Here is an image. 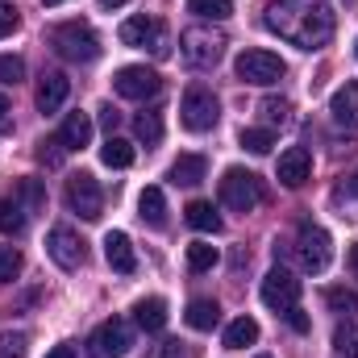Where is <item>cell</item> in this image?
<instances>
[{
  "label": "cell",
  "instance_id": "cell-24",
  "mask_svg": "<svg viewBox=\"0 0 358 358\" xmlns=\"http://www.w3.org/2000/svg\"><path fill=\"white\" fill-rule=\"evenodd\" d=\"M183 213H187V225H192V229H200V234H221V213H217L208 200H192Z\"/></svg>",
  "mask_w": 358,
  "mask_h": 358
},
{
  "label": "cell",
  "instance_id": "cell-19",
  "mask_svg": "<svg viewBox=\"0 0 358 358\" xmlns=\"http://www.w3.org/2000/svg\"><path fill=\"white\" fill-rule=\"evenodd\" d=\"M134 321H138L146 334H159V329L167 325V300H159V296L138 300V304H134Z\"/></svg>",
  "mask_w": 358,
  "mask_h": 358
},
{
  "label": "cell",
  "instance_id": "cell-31",
  "mask_svg": "<svg viewBox=\"0 0 358 358\" xmlns=\"http://www.w3.org/2000/svg\"><path fill=\"white\" fill-rule=\"evenodd\" d=\"M325 304L334 313H358V292L355 287H325Z\"/></svg>",
  "mask_w": 358,
  "mask_h": 358
},
{
  "label": "cell",
  "instance_id": "cell-25",
  "mask_svg": "<svg viewBox=\"0 0 358 358\" xmlns=\"http://www.w3.org/2000/svg\"><path fill=\"white\" fill-rule=\"evenodd\" d=\"M255 342H259V321H255V317L229 321V329H225V346H229V350H246V346H255Z\"/></svg>",
  "mask_w": 358,
  "mask_h": 358
},
{
  "label": "cell",
  "instance_id": "cell-43",
  "mask_svg": "<svg viewBox=\"0 0 358 358\" xmlns=\"http://www.w3.org/2000/svg\"><path fill=\"white\" fill-rule=\"evenodd\" d=\"M46 358H76V350H71V346H55Z\"/></svg>",
  "mask_w": 358,
  "mask_h": 358
},
{
  "label": "cell",
  "instance_id": "cell-49",
  "mask_svg": "<svg viewBox=\"0 0 358 358\" xmlns=\"http://www.w3.org/2000/svg\"><path fill=\"white\" fill-rule=\"evenodd\" d=\"M259 358H267V355H259Z\"/></svg>",
  "mask_w": 358,
  "mask_h": 358
},
{
  "label": "cell",
  "instance_id": "cell-1",
  "mask_svg": "<svg viewBox=\"0 0 358 358\" xmlns=\"http://www.w3.org/2000/svg\"><path fill=\"white\" fill-rule=\"evenodd\" d=\"M263 21H267L271 34L287 38L300 50H321L338 29L329 0H271Z\"/></svg>",
  "mask_w": 358,
  "mask_h": 358
},
{
  "label": "cell",
  "instance_id": "cell-46",
  "mask_svg": "<svg viewBox=\"0 0 358 358\" xmlns=\"http://www.w3.org/2000/svg\"><path fill=\"white\" fill-rule=\"evenodd\" d=\"M350 192H355V196H358V171H355V179H350Z\"/></svg>",
  "mask_w": 358,
  "mask_h": 358
},
{
  "label": "cell",
  "instance_id": "cell-14",
  "mask_svg": "<svg viewBox=\"0 0 358 358\" xmlns=\"http://www.w3.org/2000/svg\"><path fill=\"white\" fill-rule=\"evenodd\" d=\"M275 176H279V183H283V187H304V183H308V176H313V155H308L304 146L283 150V155H279Z\"/></svg>",
  "mask_w": 358,
  "mask_h": 358
},
{
  "label": "cell",
  "instance_id": "cell-35",
  "mask_svg": "<svg viewBox=\"0 0 358 358\" xmlns=\"http://www.w3.org/2000/svg\"><path fill=\"white\" fill-rule=\"evenodd\" d=\"M21 80H25V63L17 55H0V84L4 88H17Z\"/></svg>",
  "mask_w": 358,
  "mask_h": 358
},
{
  "label": "cell",
  "instance_id": "cell-15",
  "mask_svg": "<svg viewBox=\"0 0 358 358\" xmlns=\"http://www.w3.org/2000/svg\"><path fill=\"white\" fill-rule=\"evenodd\" d=\"M329 117H334V125H342V129H358V80H350V84H342V88L334 92Z\"/></svg>",
  "mask_w": 358,
  "mask_h": 358
},
{
  "label": "cell",
  "instance_id": "cell-9",
  "mask_svg": "<svg viewBox=\"0 0 358 358\" xmlns=\"http://www.w3.org/2000/svg\"><path fill=\"white\" fill-rule=\"evenodd\" d=\"M263 304H267L271 313H279V317H287L292 308H300V279L287 267L267 271V279H263Z\"/></svg>",
  "mask_w": 358,
  "mask_h": 358
},
{
  "label": "cell",
  "instance_id": "cell-38",
  "mask_svg": "<svg viewBox=\"0 0 358 358\" xmlns=\"http://www.w3.org/2000/svg\"><path fill=\"white\" fill-rule=\"evenodd\" d=\"M29 338L25 334H0V358H25Z\"/></svg>",
  "mask_w": 358,
  "mask_h": 358
},
{
  "label": "cell",
  "instance_id": "cell-5",
  "mask_svg": "<svg viewBox=\"0 0 358 358\" xmlns=\"http://www.w3.org/2000/svg\"><path fill=\"white\" fill-rule=\"evenodd\" d=\"M179 55H183L187 67L208 71V67L221 63V55H225V38L213 34V29H187V34L179 38Z\"/></svg>",
  "mask_w": 358,
  "mask_h": 358
},
{
  "label": "cell",
  "instance_id": "cell-47",
  "mask_svg": "<svg viewBox=\"0 0 358 358\" xmlns=\"http://www.w3.org/2000/svg\"><path fill=\"white\" fill-rule=\"evenodd\" d=\"M42 4H46V8H55V4H63V0H42Z\"/></svg>",
  "mask_w": 358,
  "mask_h": 358
},
{
  "label": "cell",
  "instance_id": "cell-11",
  "mask_svg": "<svg viewBox=\"0 0 358 358\" xmlns=\"http://www.w3.org/2000/svg\"><path fill=\"white\" fill-rule=\"evenodd\" d=\"M46 255H50L63 271H80V267H84V259H88V250H84L80 234H76V229H67V225H55V229L46 234Z\"/></svg>",
  "mask_w": 358,
  "mask_h": 358
},
{
  "label": "cell",
  "instance_id": "cell-30",
  "mask_svg": "<svg viewBox=\"0 0 358 358\" xmlns=\"http://www.w3.org/2000/svg\"><path fill=\"white\" fill-rule=\"evenodd\" d=\"M334 350H338L342 358H358V321L338 325V334H334Z\"/></svg>",
  "mask_w": 358,
  "mask_h": 358
},
{
  "label": "cell",
  "instance_id": "cell-39",
  "mask_svg": "<svg viewBox=\"0 0 358 358\" xmlns=\"http://www.w3.org/2000/svg\"><path fill=\"white\" fill-rule=\"evenodd\" d=\"M17 21H21V17H17V8H13L8 0H0V38H8V34L17 29Z\"/></svg>",
  "mask_w": 358,
  "mask_h": 358
},
{
  "label": "cell",
  "instance_id": "cell-44",
  "mask_svg": "<svg viewBox=\"0 0 358 358\" xmlns=\"http://www.w3.org/2000/svg\"><path fill=\"white\" fill-rule=\"evenodd\" d=\"M346 263H350V271H355V279H358V242L350 246V255H346Z\"/></svg>",
  "mask_w": 358,
  "mask_h": 358
},
{
  "label": "cell",
  "instance_id": "cell-13",
  "mask_svg": "<svg viewBox=\"0 0 358 358\" xmlns=\"http://www.w3.org/2000/svg\"><path fill=\"white\" fill-rule=\"evenodd\" d=\"M134 346V334L121 317H108L100 329H96V355L100 358H125Z\"/></svg>",
  "mask_w": 358,
  "mask_h": 358
},
{
  "label": "cell",
  "instance_id": "cell-17",
  "mask_svg": "<svg viewBox=\"0 0 358 358\" xmlns=\"http://www.w3.org/2000/svg\"><path fill=\"white\" fill-rule=\"evenodd\" d=\"M67 92H71V80L63 71H46L42 84H38V108L42 113H59L63 100H67Z\"/></svg>",
  "mask_w": 358,
  "mask_h": 358
},
{
  "label": "cell",
  "instance_id": "cell-27",
  "mask_svg": "<svg viewBox=\"0 0 358 358\" xmlns=\"http://www.w3.org/2000/svg\"><path fill=\"white\" fill-rule=\"evenodd\" d=\"M134 134H138L142 146H159V142H163V117H159V113H138Z\"/></svg>",
  "mask_w": 358,
  "mask_h": 358
},
{
  "label": "cell",
  "instance_id": "cell-3",
  "mask_svg": "<svg viewBox=\"0 0 358 358\" xmlns=\"http://www.w3.org/2000/svg\"><path fill=\"white\" fill-rule=\"evenodd\" d=\"M234 71H238L242 84L271 88V84H279V80L287 76V63H283L279 55H271V50H242L238 63H234Z\"/></svg>",
  "mask_w": 358,
  "mask_h": 358
},
{
  "label": "cell",
  "instance_id": "cell-6",
  "mask_svg": "<svg viewBox=\"0 0 358 358\" xmlns=\"http://www.w3.org/2000/svg\"><path fill=\"white\" fill-rule=\"evenodd\" d=\"M217 117H221V104H217V96L204 88V84H196V88L183 92V100H179V121H183L192 134L213 129V125H217Z\"/></svg>",
  "mask_w": 358,
  "mask_h": 358
},
{
  "label": "cell",
  "instance_id": "cell-48",
  "mask_svg": "<svg viewBox=\"0 0 358 358\" xmlns=\"http://www.w3.org/2000/svg\"><path fill=\"white\" fill-rule=\"evenodd\" d=\"M355 55H358V42H355Z\"/></svg>",
  "mask_w": 358,
  "mask_h": 358
},
{
  "label": "cell",
  "instance_id": "cell-4",
  "mask_svg": "<svg viewBox=\"0 0 358 358\" xmlns=\"http://www.w3.org/2000/svg\"><path fill=\"white\" fill-rule=\"evenodd\" d=\"M221 204L234 208V213H255L263 204V183H259V176H250L242 167H229L221 176Z\"/></svg>",
  "mask_w": 358,
  "mask_h": 358
},
{
  "label": "cell",
  "instance_id": "cell-34",
  "mask_svg": "<svg viewBox=\"0 0 358 358\" xmlns=\"http://www.w3.org/2000/svg\"><path fill=\"white\" fill-rule=\"evenodd\" d=\"M13 192H17V196L25 200V208H29V213H38V208L46 204V192H42V183H38V179H21V183H17Z\"/></svg>",
  "mask_w": 358,
  "mask_h": 358
},
{
  "label": "cell",
  "instance_id": "cell-32",
  "mask_svg": "<svg viewBox=\"0 0 358 358\" xmlns=\"http://www.w3.org/2000/svg\"><path fill=\"white\" fill-rule=\"evenodd\" d=\"M25 267V259H21V250L17 246H0V283H13L17 275Z\"/></svg>",
  "mask_w": 358,
  "mask_h": 358
},
{
  "label": "cell",
  "instance_id": "cell-26",
  "mask_svg": "<svg viewBox=\"0 0 358 358\" xmlns=\"http://www.w3.org/2000/svg\"><path fill=\"white\" fill-rule=\"evenodd\" d=\"M100 163H104V167H117V171H121V167H134V146L113 134V138L100 146Z\"/></svg>",
  "mask_w": 358,
  "mask_h": 358
},
{
  "label": "cell",
  "instance_id": "cell-29",
  "mask_svg": "<svg viewBox=\"0 0 358 358\" xmlns=\"http://www.w3.org/2000/svg\"><path fill=\"white\" fill-rule=\"evenodd\" d=\"M217 259H221V255H217V246H208V242H192V246H187V267L192 271H213Z\"/></svg>",
  "mask_w": 358,
  "mask_h": 358
},
{
  "label": "cell",
  "instance_id": "cell-7",
  "mask_svg": "<svg viewBox=\"0 0 358 358\" xmlns=\"http://www.w3.org/2000/svg\"><path fill=\"white\" fill-rule=\"evenodd\" d=\"M296 259H300V267H304V271L321 275V271L334 263V242H329V234H325L321 225L304 221V225H300V234H296Z\"/></svg>",
  "mask_w": 358,
  "mask_h": 358
},
{
  "label": "cell",
  "instance_id": "cell-22",
  "mask_svg": "<svg viewBox=\"0 0 358 358\" xmlns=\"http://www.w3.org/2000/svg\"><path fill=\"white\" fill-rule=\"evenodd\" d=\"M171 183H183V187H192V183H200V179L208 176V159L204 155H179L176 163H171Z\"/></svg>",
  "mask_w": 358,
  "mask_h": 358
},
{
  "label": "cell",
  "instance_id": "cell-23",
  "mask_svg": "<svg viewBox=\"0 0 358 358\" xmlns=\"http://www.w3.org/2000/svg\"><path fill=\"white\" fill-rule=\"evenodd\" d=\"M183 321H187L192 329H200V334H208V329H213V325L221 321V304H217V300H204V296H200V300H192V304H187V313H183Z\"/></svg>",
  "mask_w": 358,
  "mask_h": 358
},
{
  "label": "cell",
  "instance_id": "cell-42",
  "mask_svg": "<svg viewBox=\"0 0 358 358\" xmlns=\"http://www.w3.org/2000/svg\"><path fill=\"white\" fill-rule=\"evenodd\" d=\"M8 113H13V108H8V100L0 96V129H8Z\"/></svg>",
  "mask_w": 358,
  "mask_h": 358
},
{
  "label": "cell",
  "instance_id": "cell-33",
  "mask_svg": "<svg viewBox=\"0 0 358 358\" xmlns=\"http://www.w3.org/2000/svg\"><path fill=\"white\" fill-rule=\"evenodd\" d=\"M242 146L250 150V155H271V146H275V134L271 129H242Z\"/></svg>",
  "mask_w": 358,
  "mask_h": 358
},
{
  "label": "cell",
  "instance_id": "cell-2",
  "mask_svg": "<svg viewBox=\"0 0 358 358\" xmlns=\"http://www.w3.org/2000/svg\"><path fill=\"white\" fill-rule=\"evenodd\" d=\"M46 42H50L55 55L67 59V63H96V59H100V38L92 34L88 21H63V25L50 29Z\"/></svg>",
  "mask_w": 358,
  "mask_h": 358
},
{
  "label": "cell",
  "instance_id": "cell-10",
  "mask_svg": "<svg viewBox=\"0 0 358 358\" xmlns=\"http://www.w3.org/2000/svg\"><path fill=\"white\" fill-rule=\"evenodd\" d=\"M63 196H67V208H71V213H80L84 221H100V213H104V192H100L96 176H88V171L71 176Z\"/></svg>",
  "mask_w": 358,
  "mask_h": 358
},
{
  "label": "cell",
  "instance_id": "cell-28",
  "mask_svg": "<svg viewBox=\"0 0 358 358\" xmlns=\"http://www.w3.org/2000/svg\"><path fill=\"white\" fill-rule=\"evenodd\" d=\"M187 13H196L204 21H225L234 13V4L229 0H187Z\"/></svg>",
  "mask_w": 358,
  "mask_h": 358
},
{
  "label": "cell",
  "instance_id": "cell-16",
  "mask_svg": "<svg viewBox=\"0 0 358 358\" xmlns=\"http://www.w3.org/2000/svg\"><path fill=\"white\" fill-rule=\"evenodd\" d=\"M104 259L117 275H134V267H138V255H134V246H129V238L121 229L104 234Z\"/></svg>",
  "mask_w": 358,
  "mask_h": 358
},
{
  "label": "cell",
  "instance_id": "cell-8",
  "mask_svg": "<svg viewBox=\"0 0 358 358\" xmlns=\"http://www.w3.org/2000/svg\"><path fill=\"white\" fill-rule=\"evenodd\" d=\"M117 38L125 42V46H138V50H155V55H167V25L159 21V17H129V21H121V29H117Z\"/></svg>",
  "mask_w": 358,
  "mask_h": 358
},
{
  "label": "cell",
  "instance_id": "cell-18",
  "mask_svg": "<svg viewBox=\"0 0 358 358\" xmlns=\"http://www.w3.org/2000/svg\"><path fill=\"white\" fill-rule=\"evenodd\" d=\"M138 217L150 225V229H163L167 225V200H163V187H146L138 196Z\"/></svg>",
  "mask_w": 358,
  "mask_h": 358
},
{
  "label": "cell",
  "instance_id": "cell-20",
  "mask_svg": "<svg viewBox=\"0 0 358 358\" xmlns=\"http://www.w3.org/2000/svg\"><path fill=\"white\" fill-rule=\"evenodd\" d=\"M59 138H63V146H67V150H84V146L92 142V117H88V113H67V121H63Z\"/></svg>",
  "mask_w": 358,
  "mask_h": 358
},
{
  "label": "cell",
  "instance_id": "cell-12",
  "mask_svg": "<svg viewBox=\"0 0 358 358\" xmlns=\"http://www.w3.org/2000/svg\"><path fill=\"white\" fill-rule=\"evenodd\" d=\"M159 88H163V76L150 67H121L113 76V92L125 100H150V96H159Z\"/></svg>",
  "mask_w": 358,
  "mask_h": 358
},
{
  "label": "cell",
  "instance_id": "cell-41",
  "mask_svg": "<svg viewBox=\"0 0 358 358\" xmlns=\"http://www.w3.org/2000/svg\"><path fill=\"white\" fill-rule=\"evenodd\" d=\"M283 321H287V325H292V329H296V334H304V329H308V317H304V313H300V308H292V313H287V317H283Z\"/></svg>",
  "mask_w": 358,
  "mask_h": 358
},
{
  "label": "cell",
  "instance_id": "cell-40",
  "mask_svg": "<svg viewBox=\"0 0 358 358\" xmlns=\"http://www.w3.org/2000/svg\"><path fill=\"white\" fill-rule=\"evenodd\" d=\"M100 125H104V129H108V138H113V134H117V125H121V113H117L113 104H104V108H100Z\"/></svg>",
  "mask_w": 358,
  "mask_h": 358
},
{
  "label": "cell",
  "instance_id": "cell-45",
  "mask_svg": "<svg viewBox=\"0 0 358 358\" xmlns=\"http://www.w3.org/2000/svg\"><path fill=\"white\" fill-rule=\"evenodd\" d=\"M104 8H121V4H129V0H100Z\"/></svg>",
  "mask_w": 358,
  "mask_h": 358
},
{
  "label": "cell",
  "instance_id": "cell-37",
  "mask_svg": "<svg viewBox=\"0 0 358 358\" xmlns=\"http://www.w3.org/2000/svg\"><path fill=\"white\" fill-rule=\"evenodd\" d=\"M63 155H67V146H63V138L55 134V138H46L42 146H38V159L46 163V167H59L63 163Z\"/></svg>",
  "mask_w": 358,
  "mask_h": 358
},
{
  "label": "cell",
  "instance_id": "cell-21",
  "mask_svg": "<svg viewBox=\"0 0 358 358\" xmlns=\"http://www.w3.org/2000/svg\"><path fill=\"white\" fill-rule=\"evenodd\" d=\"M25 225H29V208H25V200H21L17 192L4 196V200H0V234H13V238H17Z\"/></svg>",
  "mask_w": 358,
  "mask_h": 358
},
{
  "label": "cell",
  "instance_id": "cell-36",
  "mask_svg": "<svg viewBox=\"0 0 358 358\" xmlns=\"http://www.w3.org/2000/svg\"><path fill=\"white\" fill-rule=\"evenodd\" d=\"M259 113H263V121H267V125H287L292 104H287V100H275V96H267V100L259 104Z\"/></svg>",
  "mask_w": 358,
  "mask_h": 358
}]
</instances>
